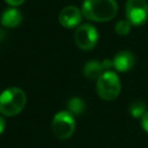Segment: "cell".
I'll use <instances>...</instances> for the list:
<instances>
[{
    "label": "cell",
    "instance_id": "cell-1",
    "mask_svg": "<svg viewBox=\"0 0 148 148\" xmlns=\"http://www.w3.org/2000/svg\"><path fill=\"white\" fill-rule=\"evenodd\" d=\"M81 12L89 21L108 22L117 15L118 5L116 0H83Z\"/></svg>",
    "mask_w": 148,
    "mask_h": 148
},
{
    "label": "cell",
    "instance_id": "cell-2",
    "mask_svg": "<svg viewBox=\"0 0 148 148\" xmlns=\"http://www.w3.org/2000/svg\"><path fill=\"white\" fill-rule=\"evenodd\" d=\"M25 92L18 87H9L0 92V114L5 117L17 116L25 106Z\"/></svg>",
    "mask_w": 148,
    "mask_h": 148
},
{
    "label": "cell",
    "instance_id": "cell-3",
    "mask_svg": "<svg viewBox=\"0 0 148 148\" xmlns=\"http://www.w3.org/2000/svg\"><path fill=\"white\" fill-rule=\"evenodd\" d=\"M121 84L118 75L112 71H105L96 82V91L104 101H113L120 94Z\"/></svg>",
    "mask_w": 148,
    "mask_h": 148
},
{
    "label": "cell",
    "instance_id": "cell-4",
    "mask_svg": "<svg viewBox=\"0 0 148 148\" xmlns=\"http://www.w3.org/2000/svg\"><path fill=\"white\" fill-rule=\"evenodd\" d=\"M51 130L53 134L60 140L69 139L75 131V119L74 114L69 111L57 112L51 121Z\"/></svg>",
    "mask_w": 148,
    "mask_h": 148
},
{
    "label": "cell",
    "instance_id": "cell-5",
    "mask_svg": "<svg viewBox=\"0 0 148 148\" xmlns=\"http://www.w3.org/2000/svg\"><path fill=\"white\" fill-rule=\"evenodd\" d=\"M74 42L82 51L92 50L98 42L97 29L89 23L80 24L74 32Z\"/></svg>",
    "mask_w": 148,
    "mask_h": 148
},
{
    "label": "cell",
    "instance_id": "cell-6",
    "mask_svg": "<svg viewBox=\"0 0 148 148\" xmlns=\"http://www.w3.org/2000/svg\"><path fill=\"white\" fill-rule=\"evenodd\" d=\"M126 20L134 27L145 24L148 20L147 0H127L125 5Z\"/></svg>",
    "mask_w": 148,
    "mask_h": 148
},
{
    "label": "cell",
    "instance_id": "cell-7",
    "mask_svg": "<svg viewBox=\"0 0 148 148\" xmlns=\"http://www.w3.org/2000/svg\"><path fill=\"white\" fill-rule=\"evenodd\" d=\"M82 17H83V15H82L81 9H79L76 6L69 5V6L64 7L60 10L58 20H59V23L64 28L72 29V28H75V27L80 25Z\"/></svg>",
    "mask_w": 148,
    "mask_h": 148
},
{
    "label": "cell",
    "instance_id": "cell-8",
    "mask_svg": "<svg viewBox=\"0 0 148 148\" xmlns=\"http://www.w3.org/2000/svg\"><path fill=\"white\" fill-rule=\"evenodd\" d=\"M112 64L118 72H127L134 65V56L130 51H120L112 59Z\"/></svg>",
    "mask_w": 148,
    "mask_h": 148
},
{
    "label": "cell",
    "instance_id": "cell-9",
    "mask_svg": "<svg viewBox=\"0 0 148 148\" xmlns=\"http://www.w3.org/2000/svg\"><path fill=\"white\" fill-rule=\"evenodd\" d=\"M0 22L6 28H9V29L16 28L22 22V14L16 7L8 8L2 13L0 17Z\"/></svg>",
    "mask_w": 148,
    "mask_h": 148
},
{
    "label": "cell",
    "instance_id": "cell-10",
    "mask_svg": "<svg viewBox=\"0 0 148 148\" xmlns=\"http://www.w3.org/2000/svg\"><path fill=\"white\" fill-rule=\"evenodd\" d=\"M104 72L105 71H104L102 62L97 60H90L86 62L83 66V74L89 80H97Z\"/></svg>",
    "mask_w": 148,
    "mask_h": 148
},
{
    "label": "cell",
    "instance_id": "cell-11",
    "mask_svg": "<svg viewBox=\"0 0 148 148\" xmlns=\"http://www.w3.org/2000/svg\"><path fill=\"white\" fill-rule=\"evenodd\" d=\"M67 108L72 114L79 116L84 111V102L80 97H72L67 102Z\"/></svg>",
    "mask_w": 148,
    "mask_h": 148
},
{
    "label": "cell",
    "instance_id": "cell-12",
    "mask_svg": "<svg viewBox=\"0 0 148 148\" xmlns=\"http://www.w3.org/2000/svg\"><path fill=\"white\" fill-rule=\"evenodd\" d=\"M130 113L134 118H140L146 112V104L141 101H135L130 105Z\"/></svg>",
    "mask_w": 148,
    "mask_h": 148
},
{
    "label": "cell",
    "instance_id": "cell-13",
    "mask_svg": "<svg viewBox=\"0 0 148 148\" xmlns=\"http://www.w3.org/2000/svg\"><path fill=\"white\" fill-rule=\"evenodd\" d=\"M131 28L132 24L127 21V20H120L116 23L114 25V31L119 35V36H126L131 32Z\"/></svg>",
    "mask_w": 148,
    "mask_h": 148
},
{
    "label": "cell",
    "instance_id": "cell-14",
    "mask_svg": "<svg viewBox=\"0 0 148 148\" xmlns=\"http://www.w3.org/2000/svg\"><path fill=\"white\" fill-rule=\"evenodd\" d=\"M141 126L148 133V111H146L143 113V116L141 117Z\"/></svg>",
    "mask_w": 148,
    "mask_h": 148
},
{
    "label": "cell",
    "instance_id": "cell-15",
    "mask_svg": "<svg viewBox=\"0 0 148 148\" xmlns=\"http://www.w3.org/2000/svg\"><path fill=\"white\" fill-rule=\"evenodd\" d=\"M10 7H18V6H21L25 0H5Z\"/></svg>",
    "mask_w": 148,
    "mask_h": 148
},
{
    "label": "cell",
    "instance_id": "cell-16",
    "mask_svg": "<svg viewBox=\"0 0 148 148\" xmlns=\"http://www.w3.org/2000/svg\"><path fill=\"white\" fill-rule=\"evenodd\" d=\"M5 130H6V120L2 117V114H0V135L3 133Z\"/></svg>",
    "mask_w": 148,
    "mask_h": 148
},
{
    "label": "cell",
    "instance_id": "cell-17",
    "mask_svg": "<svg viewBox=\"0 0 148 148\" xmlns=\"http://www.w3.org/2000/svg\"><path fill=\"white\" fill-rule=\"evenodd\" d=\"M1 37H2V35H1V31H0V39H1Z\"/></svg>",
    "mask_w": 148,
    "mask_h": 148
}]
</instances>
